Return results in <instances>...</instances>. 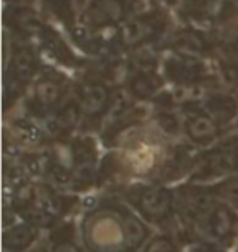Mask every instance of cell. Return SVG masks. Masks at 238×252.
Segmentation results:
<instances>
[{"instance_id": "1", "label": "cell", "mask_w": 238, "mask_h": 252, "mask_svg": "<svg viewBox=\"0 0 238 252\" xmlns=\"http://www.w3.org/2000/svg\"><path fill=\"white\" fill-rule=\"evenodd\" d=\"M79 228L87 252H140L155 233L113 191H96L83 201Z\"/></svg>"}, {"instance_id": "2", "label": "cell", "mask_w": 238, "mask_h": 252, "mask_svg": "<svg viewBox=\"0 0 238 252\" xmlns=\"http://www.w3.org/2000/svg\"><path fill=\"white\" fill-rule=\"evenodd\" d=\"M105 149L96 134L79 133L46 149L44 180L54 187L85 198L98 191L100 167Z\"/></svg>"}, {"instance_id": "3", "label": "cell", "mask_w": 238, "mask_h": 252, "mask_svg": "<svg viewBox=\"0 0 238 252\" xmlns=\"http://www.w3.org/2000/svg\"><path fill=\"white\" fill-rule=\"evenodd\" d=\"M108 191L128 203L154 231L178 234L173 187L157 182H131Z\"/></svg>"}, {"instance_id": "4", "label": "cell", "mask_w": 238, "mask_h": 252, "mask_svg": "<svg viewBox=\"0 0 238 252\" xmlns=\"http://www.w3.org/2000/svg\"><path fill=\"white\" fill-rule=\"evenodd\" d=\"M238 174V129L225 136L204 151H197L188 182L214 184Z\"/></svg>"}, {"instance_id": "5", "label": "cell", "mask_w": 238, "mask_h": 252, "mask_svg": "<svg viewBox=\"0 0 238 252\" xmlns=\"http://www.w3.org/2000/svg\"><path fill=\"white\" fill-rule=\"evenodd\" d=\"M175 190V211L178 221V238L186 243L194 226L204 218L217 198L209 184L183 182L173 187Z\"/></svg>"}, {"instance_id": "6", "label": "cell", "mask_w": 238, "mask_h": 252, "mask_svg": "<svg viewBox=\"0 0 238 252\" xmlns=\"http://www.w3.org/2000/svg\"><path fill=\"white\" fill-rule=\"evenodd\" d=\"M74 97L82 112L80 133L98 136L114 108L113 89L103 80L90 79L79 85Z\"/></svg>"}, {"instance_id": "7", "label": "cell", "mask_w": 238, "mask_h": 252, "mask_svg": "<svg viewBox=\"0 0 238 252\" xmlns=\"http://www.w3.org/2000/svg\"><path fill=\"white\" fill-rule=\"evenodd\" d=\"M194 239L207 241L235 252L238 249V210L217 200L204 218L194 226L186 243Z\"/></svg>"}, {"instance_id": "8", "label": "cell", "mask_w": 238, "mask_h": 252, "mask_svg": "<svg viewBox=\"0 0 238 252\" xmlns=\"http://www.w3.org/2000/svg\"><path fill=\"white\" fill-rule=\"evenodd\" d=\"M70 85L65 75L55 70H44L34 79L26 100V117L43 123L70 97Z\"/></svg>"}, {"instance_id": "9", "label": "cell", "mask_w": 238, "mask_h": 252, "mask_svg": "<svg viewBox=\"0 0 238 252\" xmlns=\"http://www.w3.org/2000/svg\"><path fill=\"white\" fill-rule=\"evenodd\" d=\"M178 112L183 125V141L196 151H204L227 134L215 120L202 108L199 100L183 102Z\"/></svg>"}, {"instance_id": "10", "label": "cell", "mask_w": 238, "mask_h": 252, "mask_svg": "<svg viewBox=\"0 0 238 252\" xmlns=\"http://www.w3.org/2000/svg\"><path fill=\"white\" fill-rule=\"evenodd\" d=\"M166 82L178 87H192L209 79V69L199 56L173 51L163 63V74Z\"/></svg>"}, {"instance_id": "11", "label": "cell", "mask_w": 238, "mask_h": 252, "mask_svg": "<svg viewBox=\"0 0 238 252\" xmlns=\"http://www.w3.org/2000/svg\"><path fill=\"white\" fill-rule=\"evenodd\" d=\"M48 138L53 143L67 141L74 136H77L82 128V112L75 97L69 98L62 107L51 115L41 123Z\"/></svg>"}, {"instance_id": "12", "label": "cell", "mask_w": 238, "mask_h": 252, "mask_svg": "<svg viewBox=\"0 0 238 252\" xmlns=\"http://www.w3.org/2000/svg\"><path fill=\"white\" fill-rule=\"evenodd\" d=\"M161 28H163V22L157 15H154V17L152 15L137 17L126 22L119 28L118 39L123 48L135 49L145 44L147 41H152Z\"/></svg>"}, {"instance_id": "13", "label": "cell", "mask_w": 238, "mask_h": 252, "mask_svg": "<svg viewBox=\"0 0 238 252\" xmlns=\"http://www.w3.org/2000/svg\"><path fill=\"white\" fill-rule=\"evenodd\" d=\"M199 102L224 131L230 133L238 128V98L235 95L229 92H211Z\"/></svg>"}, {"instance_id": "14", "label": "cell", "mask_w": 238, "mask_h": 252, "mask_svg": "<svg viewBox=\"0 0 238 252\" xmlns=\"http://www.w3.org/2000/svg\"><path fill=\"white\" fill-rule=\"evenodd\" d=\"M49 252H87L79 228V215L70 216L46 231Z\"/></svg>"}, {"instance_id": "15", "label": "cell", "mask_w": 238, "mask_h": 252, "mask_svg": "<svg viewBox=\"0 0 238 252\" xmlns=\"http://www.w3.org/2000/svg\"><path fill=\"white\" fill-rule=\"evenodd\" d=\"M165 84V77L160 75L154 67L149 65H139L129 74L126 90L129 97H132L137 102H147L155 97H159Z\"/></svg>"}, {"instance_id": "16", "label": "cell", "mask_w": 238, "mask_h": 252, "mask_svg": "<svg viewBox=\"0 0 238 252\" xmlns=\"http://www.w3.org/2000/svg\"><path fill=\"white\" fill-rule=\"evenodd\" d=\"M46 231L28 221L17 220L15 223L3 226L2 248L3 252H28L43 238Z\"/></svg>"}, {"instance_id": "17", "label": "cell", "mask_w": 238, "mask_h": 252, "mask_svg": "<svg viewBox=\"0 0 238 252\" xmlns=\"http://www.w3.org/2000/svg\"><path fill=\"white\" fill-rule=\"evenodd\" d=\"M126 17V0H92L83 15L88 28L100 30L116 27Z\"/></svg>"}, {"instance_id": "18", "label": "cell", "mask_w": 238, "mask_h": 252, "mask_svg": "<svg viewBox=\"0 0 238 252\" xmlns=\"http://www.w3.org/2000/svg\"><path fill=\"white\" fill-rule=\"evenodd\" d=\"M230 3L224 0H183V13L196 22L212 23L229 13Z\"/></svg>"}, {"instance_id": "19", "label": "cell", "mask_w": 238, "mask_h": 252, "mask_svg": "<svg viewBox=\"0 0 238 252\" xmlns=\"http://www.w3.org/2000/svg\"><path fill=\"white\" fill-rule=\"evenodd\" d=\"M140 252H183V243L178 234L168 231H155L147 239Z\"/></svg>"}, {"instance_id": "20", "label": "cell", "mask_w": 238, "mask_h": 252, "mask_svg": "<svg viewBox=\"0 0 238 252\" xmlns=\"http://www.w3.org/2000/svg\"><path fill=\"white\" fill-rule=\"evenodd\" d=\"M217 49L220 53V59L227 69L238 74V28L229 30L220 36L217 43Z\"/></svg>"}, {"instance_id": "21", "label": "cell", "mask_w": 238, "mask_h": 252, "mask_svg": "<svg viewBox=\"0 0 238 252\" xmlns=\"http://www.w3.org/2000/svg\"><path fill=\"white\" fill-rule=\"evenodd\" d=\"M209 44L206 43V39L196 32H183L175 38L173 46L171 49L176 53H185V54H192V56H199L202 53L207 51Z\"/></svg>"}, {"instance_id": "22", "label": "cell", "mask_w": 238, "mask_h": 252, "mask_svg": "<svg viewBox=\"0 0 238 252\" xmlns=\"http://www.w3.org/2000/svg\"><path fill=\"white\" fill-rule=\"evenodd\" d=\"M209 185L217 200L224 201V203L238 210V174L230 175V177H225L219 180V182Z\"/></svg>"}, {"instance_id": "23", "label": "cell", "mask_w": 238, "mask_h": 252, "mask_svg": "<svg viewBox=\"0 0 238 252\" xmlns=\"http://www.w3.org/2000/svg\"><path fill=\"white\" fill-rule=\"evenodd\" d=\"M183 252H230L217 244H211L207 241H201V239H194L189 241V243L183 244Z\"/></svg>"}, {"instance_id": "24", "label": "cell", "mask_w": 238, "mask_h": 252, "mask_svg": "<svg viewBox=\"0 0 238 252\" xmlns=\"http://www.w3.org/2000/svg\"><path fill=\"white\" fill-rule=\"evenodd\" d=\"M165 2H173V0H165Z\"/></svg>"}]
</instances>
